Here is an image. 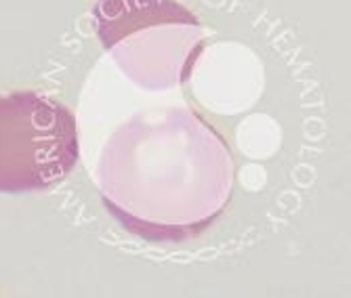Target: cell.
Segmentation results:
<instances>
[{"label":"cell","instance_id":"6da1fadb","mask_svg":"<svg viewBox=\"0 0 351 298\" xmlns=\"http://www.w3.org/2000/svg\"><path fill=\"white\" fill-rule=\"evenodd\" d=\"M97 185L108 212L147 242H187L226 210L234 158L194 110H147L118 126L106 143Z\"/></svg>","mask_w":351,"mask_h":298},{"label":"cell","instance_id":"7a4b0ae2","mask_svg":"<svg viewBox=\"0 0 351 298\" xmlns=\"http://www.w3.org/2000/svg\"><path fill=\"white\" fill-rule=\"evenodd\" d=\"M93 21L101 47L145 90L181 86L204 49L200 19L177 0H97Z\"/></svg>","mask_w":351,"mask_h":298},{"label":"cell","instance_id":"3957f363","mask_svg":"<svg viewBox=\"0 0 351 298\" xmlns=\"http://www.w3.org/2000/svg\"><path fill=\"white\" fill-rule=\"evenodd\" d=\"M80 158L74 114L34 90L0 95V193L47 191Z\"/></svg>","mask_w":351,"mask_h":298}]
</instances>
